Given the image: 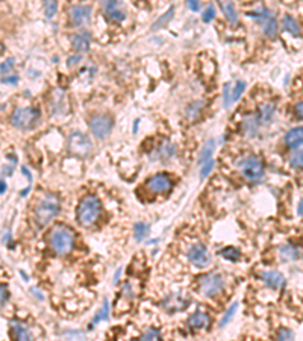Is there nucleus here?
Listing matches in <instances>:
<instances>
[{"label":"nucleus","instance_id":"obj_31","mask_svg":"<svg viewBox=\"0 0 303 341\" xmlns=\"http://www.w3.org/2000/svg\"><path fill=\"white\" fill-rule=\"evenodd\" d=\"M43 9H44V15L46 19H53L56 15V11H58V2L56 0H44L43 2Z\"/></svg>","mask_w":303,"mask_h":341},{"label":"nucleus","instance_id":"obj_26","mask_svg":"<svg viewBox=\"0 0 303 341\" xmlns=\"http://www.w3.org/2000/svg\"><path fill=\"white\" fill-rule=\"evenodd\" d=\"M108 316H109V303H108V300H105V302H103V305H102V308L97 311V314L94 316L93 323H90V324H88V329L91 331V329H94V326H95V324H97V323L108 320Z\"/></svg>","mask_w":303,"mask_h":341},{"label":"nucleus","instance_id":"obj_36","mask_svg":"<svg viewBox=\"0 0 303 341\" xmlns=\"http://www.w3.org/2000/svg\"><path fill=\"white\" fill-rule=\"evenodd\" d=\"M232 103V84H225V88H223V106L229 108Z\"/></svg>","mask_w":303,"mask_h":341},{"label":"nucleus","instance_id":"obj_21","mask_svg":"<svg viewBox=\"0 0 303 341\" xmlns=\"http://www.w3.org/2000/svg\"><path fill=\"white\" fill-rule=\"evenodd\" d=\"M9 326H11V334L14 338H17V340H32V334L29 331V328L26 326V324H23L22 321L19 320H12L9 323Z\"/></svg>","mask_w":303,"mask_h":341},{"label":"nucleus","instance_id":"obj_5","mask_svg":"<svg viewBox=\"0 0 303 341\" xmlns=\"http://www.w3.org/2000/svg\"><path fill=\"white\" fill-rule=\"evenodd\" d=\"M247 17L255 19L262 27V32L267 38L275 40L278 37V22L276 17L273 15V12L267 9L265 6H261L258 11H252L247 12Z\"/></svg>","mask_w":303,"mask_h":341},{"label":"nucleus","instance_id":"obj_14","mask_svg":"<svg viewBox=\"0 0 303 341\" xmlns=\"http://www.w3.org/2000/svg\"><path fill=\"white\" fill-rule=\"evenodd\" d=\"M188 305H189V299L182 297L181 294H171V296H168V297L163 302L164 311L168 313V314L184 311V309H185Z\"/></svg>","mask_w":303,"mask_h":341},{"label":"nucleus","instance_id":"obj_41","mask_svg":"<svg viewBox=\"0 0 303 341\" xmlns=\"http://www.w3.org/2000/svg\"><path fill=\"white\" fill-rule=\"evenodd\" d=\"M294 338V332L288 328H280L278 332V340H293Z\"/></svg>","mask_w":303,"mask_h":341},{"label":"nucleus","instance_id":"obj_30","mask_svg":"<svg viewBox=\"0 0 303 341\" xmlns=\"http://www.w3.org/2000/svg\"><path fill=\"white\" fill-rule=\"evenodd\" d=\"M173 12H174V6H170L168 11H167L164 15H161V17H159V19L155 22V24L152 26V30H159V29H163L164 26H167L168 22L173 19Z\"/></svg>","mask_w":303,"mask_h":341},{"label":"nucleus","instance_id":"obj_22","mask_svg":"<svg viewBox=\"0 0 303 341\" xmlns=\"http://www.w3.org/2000/svg\"><path fill=\"white\" fill-rule=\"evenodd\" d=\"M282 29L285 30L286 34H290L293 37H302V29H300L297 20L293 17V15H290V14L283 15V19H282Z\"/></svg>","mask_w":303,"mask_h":341},{"label":"nucleus","instance_id":"obj_24","mask_svg":"<svg viewBox=\"0 0 303 341\" xmlns=\"http://www.w3.org/2000/svg\"><path fill=\"white\" fill-rule=\"evenodd\" d=\"M279 253L282 256V259L285 261H297L300 258V250L294 244H282L279 247Z\"/></svg>","mask_w":303,"mask_h":341},{"label":"nucleus","instance_id":"obj_7","mask_svg":"<svg viewBox=\"0 0 303 341\" xmlns=\"http://www.w3.org/2000/svg\"><path fill=\"white\" fill-rule=\"evenodd\" d=\"M67 147H69L70 153H73L74 157H79V158H87L93 152L91 139L84 132H79V131H74L70 134Z\"/></svg>","mask_w":303,"mask_h":341},{"label":"nucleus","instance_id":"obj_28","mask_svg":"<svg viewBox=\"0 0 303 341\" xmlns=\"http://www.w3.org/2000/svg\"><path fill=\"white\" fill-rule=\"evenodd\" d=\"M149 230H150V226L144 222H140V223H135L134 226V237H135V241L141 243L142 240H144L147 235H149Z\"/></svg>","mask_w":303,"mask_h":341},{"label":"nucleus","instance_id":"obj_43","mask_svg":"<svg viewBox=\"0 0 303 341\" xmlns=\"http://www.w3.org/2000/svg\"><path fill=\"white\" fill-rule=\"evenodd\" d=\"M186 6L191 12H199L200 11V0H185Z\"/></svg>","mask_w":303,"mask_h":341},{"label":"nucleus","instance_id":"obj_34","mask_svg":"<svg viewBox=\"0 0 303 341\" xmlns=\"http://www.w3.org/2000/svg\"><path fill=\"white\" fill-rule=\"evenodd\" d=\"M246 90V82L244 81H236L233 88H232V102H236L238 99L241 97V94Z\"/></svg>","mask_w":303,"mask_h":341},{"label":"nucleus","instance_id":"obj_40","mask_svg":"<svg viewBox=\"0 0 303 341\" xmlns=\"http://www.w3.org/2000/svg\"><path fill=\"white\" fill-rule=\"evenodd\" d=\"M159 338H161V332L153 328L141 335V340H159Z\"/></svg>","mask_w":303,"mask_h":341},{"label":"nucleus","instance_id":"obj_38","mask_svg":"<svg viewBox=\"0 0 303 341\" xmlns=\"http://www.w3.org/2000/svg\"><path fill=\"white\" fill-rule=\"evenodd\" d=\"M215 165V161L214 159H210L206 161L205 164H202V170H200V179H206L210 176V173L212 172V168Z\"/></svg>","mask_w":303,"mask_h":341},{"label":"nucleus","instance_id":"obj_49","mask_svg":"<svg viewBox=\"0 0 303 341\" xmlns=\"http://www.w3.org/2000/svg\"><path fill=\"white\" fill-rule=\"evenodd\" d=\"M297 215H303V200H300L299 208H297Z\"/></svg>","mask_w":303,"mask_h":341},{"label":"nucleus","instance_id":"obj_33","mask_svg":"<svg viewBox=\"0 0 303 341\" xmlns=\"http://www.w3.org/2000/svg\"><path fill=\"white\" fill-rule=\"evenodd\" d=\"M290 165L293 168H303V147L297 149L290 158Z\"/></svg>","mask_w":303,"mask_h":341},{"label":"nucleus","instance_id":"obj_46","mask_svg":"<svg viewBox=\"0 0 303 341\" xmlns=\"http://www.w3.org/2000/svg\"><path fill=\"white\" fill-rule=\"evenodd\" d=\"M8 297H9V293H8V287L3 284L2 285V308L6 305V300H8Z\"/></svg>","mask_w":303,"mask_h":341},{"label":"nucleus","instance_id":"obj_2","mask_svg":"<svg viewBox=\"0 0 303 341\" xmlns=\"http://www.w3.org/2000/svg\"><path fill=\"white\" fill-rule=\"evenodd\" d=\"M102 211V202L97 196L88 194L85 196L77 205L76 209V219L77 223H81L82 226H91L97 222L99 215Z\"/></svg>","mask_w":303,"mask_h":341},{"label":"nucleus","instance_id":"obj_4","mask_svg":"<svg viewBox=\"0 0 303 341\" xmlns=\"http://www.w3.org/2000/svg\"><path fill=\"white\" fill-rule=\"evenodd\" d=\"M11 125L20 131L34 129L40 121V113L35 108H17L11 114Z\"/></svg>","mask_w":303,"mask_h":341},{"label":"nucleus","instance_id":"obj_3","mask_svg":"<svg viewBox=\"0 0 303 341\" xmlns=\"http://www.w3.org/2000/svg\"><path fill=\"white\" fill-rule=\"evenodd\" d=\"M49 244L56 255H69L74 247V234L66 226H56L49 235Z\"/></svg>","mask_w":303,"mask_h":341},{"label":"nucleus","instance_id":"obj_39","mask_svg":"<svg viewBox=\"0 0 303 341\" xmlns=\"http://www.w3.org/2000/svg\"><path fill=\"white\" fill-rule=\"evenodd\" d=\"M14 66H15V59H14V58H8V59H5L3 63H2V66H0V70H2V74H3V76L11 74V71H12Z\"/></svg>","mask_w":303,"mask_h":341},{"label":"nucleus","instance_id":"obj_1","mask_svg":"<svg viewBox=\"0 0 303 341\" xmlns=\"http://www.w3.org/2000/svg\"><path fill=\"white\" fill-rule=\"evenodd\" d=\"M59 209H61V204H59L58 196L53 193L44 194L38 200V204L35 205V209H34V220L37 226L38 227L47 226L59 214Z\"/></svg>","mask_w":303,"mask_h":341},{"label":"nucleus","instance_id":"obj_8","mask_svg":"<svg viewBox=\"0 0 303 341\" xmlns=\"http://www.w3.org/2000/svg\"><path fill=\"white\" fill-rule=\"evenodd\" d=\"M238 167L241 168L244 178L249 181H259L264 176V164L253 155H247L241 161H238Z\"/></svg>","mask_w":303,"mask_h":341},{"label":"nucleus","instance_id":"obj_10","mask_svg":"<svg viewBox=\"0 0 303 341\" xmlns=\"http://www.w3.org/2000/svg\"><path fill=\"white\" fill-rule=\"evenodd\" d=\"M113 118L105 114H95L90 118V129L93 135L99 139H105L113 131Z\"/></svg>","mask_w":303,"mask_h":341},{"label":"nucleus","instance_id":"obj_32","mask_svg":"<svg viewBox=\"0 0 303 341\" xmlns=\"http://www.w3.org/2000/svg\"><path fill=\"white\" fill-rule=\"evenodd\" d=\"M238 306H240V305H238V302H233L229 308H228V311L225 313V316H223V318L220 320V324H218V328H225L226 326V324L233 318V316L236 314V309H238Z\"/></svg>","mask_w":303,"mask_h":341},{"label":"nucleus","instance_id":"obj_27","mask_svg":"<svg viewBox=\"0 0 303 341\" xmlns=\"http://www.w3.org/2000/svg\"><path fill=\"white\" fill-rule=\"evenodd\" d=\"M174 153H176V146L165 141L161 147L158 149V153H156V157L158 158H161L163 161L164 159H171L174 157Z\"/></svg>","mask_w":303,"mask_h":341},{"label":"nucleus","instance_id":"obj_42","mask_svg":"<svg viewBox=\"0 0 303 341\" xmlns=\"http://www.w3.org/2000/svg\"><path fill=\"white\" fill-rule=\"evenodd\" d=\"M19 82V74H6L2 77V84H6V85H15Z\"/></svg>","mask_w":303,"mask_h":341},{"label":"nucleus","instance_id":"obj_29","mask_svg":"<svg viewBox=\"0 0 303 341\" xmlns=\"http://www.w3.org/2000/svg\"><path fill=\"white\" fill-rule=\"evenodd\" d=\"M220 256L228 259V261H238L241 258V252L233 246H228V247H225V249L220 250Z\"/></svg>","mask_w":303,"mask_h":341},{"label":"nucleus","instance_id":"obj_18","mask_svg":"<svg viewBox=\"0 0 303 341\" xmlns=\"http://www.w3.org/2000/svg\"><path fill=\"white\" fill-rule=\"evenodd\" d=\"M285 144L291 149H299L303 146V126L293 128L285 135Z\"/></svg>","mask_w":303,"mask_h":341},{"label":"nucleus","instance_id":"obj_17","mask_svg":"<svg viewBox=\"0 0 303 341\" xmlns=\"http://www.w3.org/2000/svg\"><path fill=\"white\" fill-rule=\"evenodd\" d=\"M71 47L77 53H87L91 47V35L87 30L77 32L71 37Z\"/></svg>","mask_w":303,"mask_h":341},{"label":"nucleus","instance_id":"obj_20","mask_svg":"<svg viewBox=\"0 0 303 341\" xmlns=\"http://www.w3.org/2000/svg\"><path fill=\"white\" fill-rule=\"evenodd\" d=\"M218 5L223 11V14H225L226 20L232 24V26H236L238 24V12L233 6V2L232 0H218Z\"/></svg>","mask_w":303,"mask_h":341},{"label":"nucleus","instance_id":"obj_45","mask_svg":"<svg viewBox=\"0 0 303 341\" xmlns=\"http://www.w3.org/2000/svg\"><path fill=\"white\" fill-rule=\"evenodd\" d=\"M79 63H81V55H74V56L69 58L67 66H69V67H73V66H77Z\"/></svg>","mask_w":303,"mask_h":341},{"label":"nucleus","instance_id":"obj_50","mask_svg":"<svg viewBox=\"0 0 303 341\" xmlns=\"http://www.w3.org/2000/svg\"><path fill=\"white\" fill-rule=\"evenodd\" d=\"M120 273H121V269H118V270H117V273H116V276H114V284H118V277H120Z\"/></svg>","mask_w":303,"mask_h":341},{"label":"nucleus","instance_id":"obj_35","mask_svg":"<svg viewBox=\"0 0 303 341\" xmlns=\"http://www.w3.org/2000/svg\"><path fill=\"white\" fill-rule=\"evenodd\" d=\"M202 108H203V102H193L191 103L188 108H186V115L189 117V118H196L197 117V114L202 111Z\"/></svg>","mask_w":303,"mask_h":341},{"label":"nucleus","instance_id":"obj_13","mask_svg":"<svg viewBox=\"0 0 303 341\" xmlns=\"http://www.w3.org/2000/svg\"><path fill=\"white\" fill-rule=\"evenodd\" d=\"M147 188L152 193H158V194H165L168 191H171L173 188V181L167 173H156L153 175L149 181H147Z\"/></svg>","mask_w":303,"mask_h":341},{"label":"nucleus","instance_id":"obj_9","mask_svg":"<svg viewBox=\"0 0 303 341\" xmlns=\"http://www.w3.org/2000/svg\"><path fill=\"white\" fill-rule=\"evenodd\" d=\"M186 258L188 261L193 264L194 267L203 269L208 267L211 262V255L210 250L206 249V246L203 243H193L186 250Z\"/></svg>","mask_w":303,"mask_h":341},{"label":"nucleus","instance_id":"obj_47","mask_svg":"<svg viewBox=\"0 0 303 341\" xmlns=\"http://www.w3.org/2000/svg\"><path fill=\"white\" fill-rule=\"evenodd\" d=\"M3 176H11L12 173H14V167H11V165H8V167H3Z\"/></svg>","mask_w":303,"mask_h":341},{"label":"nucleus","instance_id":"obj_48","mask_svg":"<svg viewBox=\"0 0 303 341\" xmlns=\"http://www.w3.org/2000/svg\"><path fill=\"white\" fill-rule=\"evenodd\" d=\"M5 191H6V182L2 181V182H0V193L5 194Z\"/></svg>","mask_w":303,"mask_h":341},{"label":"nucleus","instance_id":"obj_44","mask_svg":"<svg viewBox=\"0 0 303 341\" xmlns=\"http://www.w3.org/2000/svg\"><path fill=\"white\" fill-rule=\"evenodd\" d=\"M294 113H296V117L303 120V102H299L296 106H294Z\"/></svg>","mask_w":303,"mask_h":341},{"label":"nucleus","instance_id":"obj_6","mask_svg":"<svg viewBox=\"0 0 303 341\" xmlns=\"http://www.w3.org/2000/svg\"><path fill=\"white\" fill-rule=\"evenodd\" d=\"M199 288H200V293L203 294V296L215 297L217 294H220L223 291V288H225V277L217 272L206 273L200 277Z\"/></svg>","mask_w":303,"mask_h":341},{"label":"nucleus","instance_id":"obj_11","mask_svg":"<svg viewBox=\"0 0 303 341\" xmlns=\"http://www.w3.org/2000/svg\"><path fill=\"white\" fill-rule=\"evenodd\" d=\"M100 6L103 14L106 15V19L111 22L121 23L126 19V11L123 9L120 0H102Z\"/></svg>","mask_w":303,"mask_h":341},{"label":"nucleus","instance_id":"obj_25","mask_svg":"<svg viewBox=\"0 0 303 341\" xmlns=\"http://www.w3.org/2000/svg\"><path fill=\"white\" fill-rule=\"evenodd\" d=\"M214 150H215V139H208L206 141V144L202 147L200 150V155H199V164H205L206 161L212 159V155H214Z\"/></svg>","mask_w":303,"mask_h":341},{"label":"nucleus","instance_id":"obj_37","mask_svg":"<svg viewBox=\"0 0 303 341\" xmlns=\"http://www.w3.org/2000/svg\"><path fill=\"white\" fill-rule=\"evenodd\" d=\"M215 19V8L214 5H208L205 8V11L202 12V20L203 23H211Z\"/></svg>","mask_w":303,"mask_h":341},{"label":"nucleus","instance_id":"obj_15","mask_svg":"<svg viewBox=\"0 0 303 341\" xmlns=\"http://www.w3.org/2000/svg\"><path fill=\"white\" fill-rule=\"evenodd\" d=\"M261 279L262 282L272 290H282L286 285V281L282 273L275 272V270H270V272H262L261 273Z\"/></svg>","mask_w":303,"mask_h":341},{"label":"nucleus","instance_id":"obj_23","mask_svg":"<svg viewBox=\"0 0 303 341\" xmlns=\"http://www.w3.org/2000/svg\"><path fill=\"white\" fill-rule=\"evenodd\" d=\"M259 125H261V121H259V118H258L256 114H255V115H249V117H246V118L243 120V132L246 134V136L252 138V136L256 135Z\"/></svg>","mask_w":303,"mask_h":341},{"label":"nucleus","instance_id":"obj_19","mask_svg":"<svg viewBox=\"0 0 303 341\" xmlns=\"http://www.w3.org/2000/svg\"><path fill=\"white\" fill-rule=\"evenodd\" d=\"M256 115L261 121V125H270V123H273L275 115H276V105H273V103L261 105Z\"/></svg>","mask_w":303,"mask_h":341},{"label":"nucleus","instance_id":"obj_12","mask_svg":"<svg viewBox=\"0 0 303 341\" xmlns=\"http://www.w3.org/2000/svg\"><path fill=\"white\" fill-rule=\"evenodd\" d=\"M91 20L90 5H74L69 11V23L73 27H81Z\"/></svg>","mask_w":303,"mask_h":341},{"label":"nucleus","instance_id":"obj_51","mask_svg":"<svg viewBox=\"0 0 303 341\" xmlns=\"http://www.w3.org/2000/svg\"><path fill=\"white\" fill-rule=\"evenodd\" d=\"M138 123H140V120H135V125H134V132H137V128H138Z\"/></svg>","mask_w":303,"mask_h":341},{"label":"nucleus","instance_id":"obj_16","mask_svg":"<svg viewBox=\"0 0 303 341\" xmlns=\"http://www.w3.org/2000/svg\"><path fill=\"white\" fill-rule=\"evenodd\" d=\"M210 324H211V318L203 311H197L194 314H191L186 320V326L193 331H205Z\"/></svg>","mask_w":303,"mask_h":341}]
</instances>
